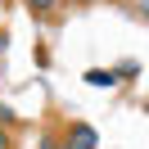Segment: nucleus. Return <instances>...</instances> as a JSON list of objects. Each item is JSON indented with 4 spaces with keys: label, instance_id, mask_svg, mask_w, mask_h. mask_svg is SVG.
<instances>
[{
    "label": "nucleus",
    "instance_id": "obj_8",
    "mask_svg": "<svg viewBox=\"0 0 149 149\" xmlns=\"http://www.w3.org/2000/svg\"><path fill=\"white\" fill-rule=\"evenodd\" d=\"M77 5H95V0H77Z\"/></svg>",
    "mask_w": 149,
    "mask_h": 149
},
{
    "label": "nucleus",
    "instance_id": "obj_2",
    "mask_svg": "<svg viewBox=\"0 0 149 149\" xmlns=\"http://www.w3.org/2000/svg\"><path fill=\"white\" fill-rule=\"evenodd\" d=\"M86 81H91V86H118L122 77H118V72H109V68H91V72H86Z\"/></svg>",
    "mask_w": 149,
    "mask_h": 149
},
{
    "label": "nucleus",
    "instance_id": "obj_3",
    "mask_svg": "<svg viewBox=\"0 0 149 149\" xmlns=\"http://www.w3.org/2000/svg\"><path fill=\"white\" fill-rule=\"evenodd\" d=\"M23 5H27L36 18H41V14H50V9H59V0H23Z\"/></svg>",
    "mask_w": 149,
    "mask_h": 149
},
{
    "label": "nucleus",
    "instance_id": "obj_1",
    "mask_svg": "<svg viewBox=\"0 0 149 149\" xmlns=\"http://www.w3.org/2000/svg\"><path fill=\"white\" fill-rule=\"evenodd\" d=\"M68 140H77L81 149H95V145H100L95 127H86V122H72V127H68Z\"/></svg>",
    "mask_w": 149,
    "mask_h": 149
},
{
    "label": "nucleus",
    "instance_id": "obj_4",
    "mask_svg": "<svg viewBox=\"0 0 149 149\" xmlns=\"http://www.w3.org/2000/svg\"><path fill=\"white\" fill-rule=\"evenodd\" d=\"M0 127H14V109L9 104H0Z\"/></svg>",
    "mask_w": 149,
    "mask_h": 149
},
{
    "label": "nucleus",
    "instance_id": "obj_7",
    "mask_svg": "<svg viewBox=\"0 0 149 149\" xmlns=\"http://www.w3.org/2000/svg\"><path fill=\"white\" fill-rule=\"evenodd\" d=\"M140 9H145V14H149V0H140Z\"/></svg>",
    "mask_w": 149,
    "mask_h": 149
},
{
    "label": "nucleus",
    "instance_id": "obj_5",
    "mask_svg": "<svg viewBox=\"0 0 149 149\" xmlns=\"http://www.w3.org/2000/svg\"><path fill=\"white\" fill-rule=\"evenodd\" d=\"M0 149H14V140H9V127H0Z\"/></svg>",
    "mask_w": 149,
    "mask_h": 149
},
{
    "label": "nucleus",
    "instance_id": "obj_6",
    "mask_svg": "<svg viewBox=\"0 0 149 149\" xmlns=\"http://www.w3.org/2000/svg\"><path fill=\"white\" fill-rule=\"evenodd\" d=\"M54 149H81L77 140H54Z\"/></svg>",
    "mask_w": 149,
    "mask_h": 149
}]
</instances>
